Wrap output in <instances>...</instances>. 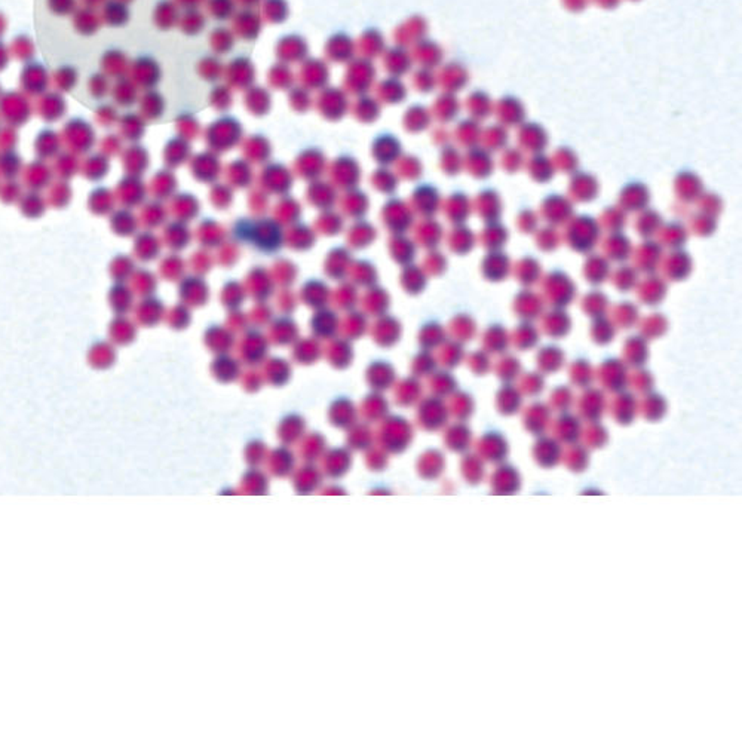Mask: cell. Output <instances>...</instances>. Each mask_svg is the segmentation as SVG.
<instances>
[{
	"mask_svg": "<svg viewBox=\"0 0 742 742\" xmlns=\"http://www.w3.org/2000/svg\"><path fill=\"white\" fill-rule=\"evenodd\" d=\"M50 85V74L37 61H28L21 72V86L28 95H42Z\"/></svg>",
	"mask_w": 742,
	"mask_h": 742,
	"instance_id": "cell-1",
	"label": "cell"
},
{
	"mask_svg": "<svg viewBox=\"0 0 742 742\" xmlns=\"http://www.w3.org/2000/svg\"><path fill=\"white\" fill-rule=\"evenodd\" d=\"M0 112L11 123H23L30 114V105L24 94L8 92L0 95Z\"/></svg>",
	"mask_w": 742,
	"mask_h": 742,
	"instance_id": "cell-2",
	"label": "cell"
},
{
	"mask_svg": "<svg viewBox=\"0 0 742 742\" xmlns=\"http://www.w3.org/2000/svg\"><path fill=\"white\" fill-rule=\"evenodd\" d=\"M496 114L500 122L506 125H518L524 121L526 110L523 103L514 95H505L497 101Z\"/></svg>",
	"mask_w": 742,
	"mask_h": 742,
	"instance_id": "cell-3",
	"label": "cell"
},
{
	"mask_svg": "<svg viewBox=\"0 0 742 742\" xmlns=\"http://www.w3.org/2000/svg\"><path fill=\"white\" fill-rule=\"evenodd\" d=\"M64 131H65L67 140H69V144H73V146L85 149V147H90L92 144L91 141L94 140V132H92L91 125L88 122L82 121L81 118H74L73 121H70L65 125Z\"/></svg>",
	"mask_w": 742,
	"mask_h": 742,
	"instance_id": "cell-4",
	"label": "cell"
},
{
	"mask_svg": "<svg viewBox=\"0 0 742 742\" xmlns=\"http://www.w3.org/2000/svg\"><path fill=\"white\" fill-rule=\"evenodd\" d=\"M469 81L468 70L464 65L459 63H450L447 64L441 73V82L442 86L450 92H456L462 88H465Z\"/></svg>",
	"mask_w": 742,
	"mask_h": 742,
	"instance_id": "cell-5",
	"label": "cell"
},
{
	"mask_svg": "<svg viewBox=\"0 0 742 742\" xmlns=\"http://www.w3.org/2000/svg\"><path fill=\"white\" fill-rule=\"evenodd\" d=\"M518 138H519V143L523 144V146L528 150H542L545 146H546V141H548V136L545 130L541 127V125L537 123H524L522 130H519V134H518Z\"/></svg>",
	"mask_w": 742,
	"mask_h": 742,
	"instance_id": "cell-6",
	"label": "cell"
},
{
	"mask_svg": "<svg viewBox=\"0 0 742 742\" xmlns=\"http://www.w3.org/2000/svg\"><path fill=\"white\" fill-rule=\"evenodd\" d=\"M74 28L83 36H92L100 28V17L91 6H86L73 12Z\"/></svg>",
	"mask_w": 742,
	"mask_h": 742,
	"instance_id": "cell-7",
	"label": "cell"
},
{
	"mask_svg": "<svg viewBox=\"0 0 742 742\" xmlns=\"http://www.w3.org/2000/svg\"><path fill=\"white\" fill-rule=\"evenodd\" d=\"M101 17L104 23L112 27L125 25L130 18V11L125 0H107L103 6Z\"/></svg>",
	"mask_w": 742,
	"mask_h": 742,
	"instance_id": "cell-8",
	"label": "cell"
},
{
	"mask_svg": "<svg viewBox=\"0 0 742 742\" xmlns=\"http://www.w3.org/2000/svg\"><path fill=\"white\" fill-rule=\"evenodd\" d=\"M39 112L46 121H56L61 118L65 112V101L61 94L56 92H45L41 97Z\"/></svg>",
	"mask_w": 742,
	"mask_h": 742,
	"instance_id": "cell-9",
	"label": "cell"
},
{
	"mask_svg": "<svg viewBox=\"0 0 742 742\" xmlns=\"http://www.w3.org/2000/svg\"><path fill=\"white\" fill-rule=\"evenodd\" d=\"M466 105L475 121H483L493 112V101H491L490 95L484 91L472 92L466 101Z\"/></svg>",
	"mask_w": 742,
	"mask_h": 742,
	"instance_id": "cell-10",
	"label": "cell"
},
{
	"mask_svg": "<svg viewBox=\"0 0 742 742\" xmlns=\"http://www.w3.org/2000/svg\"><path fill=\"white\" fill-rule=\"evenodd\" d=\"M132 73L138 83L144 86L156 85L159 79L158 65L155 61H150V59H138L132 64Z\"/></svg>",
	"mask_w": 742,
	"mask_h": 742,
	"instance_id": "cell-11",
	"label": "cell"
},
{
	"mask_svg": "<svg viewBox=\"0 0 742 742\" xmlns=\"http://www.w3.org/2000/svg\"><path fill=\"white\" fill-rule=\"evenodd\" d=\"M101 64H103L105 74L121 76L125 70V67H127V59H125L123 52L118 50H110L104 52Z\"/></svg>",
	"mask_w": 742,
	"mask_h": 742,
	"instance_id": "cell-12",
	"label": "cell"
},
{
	"mask_svg": "<svg viewBox=\"0 0 742 742\" xmlns=\"http://www.w3.org/2000/svg\"><path fill=\"white\" fill-rule=\"evenodd\" d=\"M79 81V73L73 65H61L54 73V82L61 91H72Z\"/></svg>",
	"mask_w": 742,
	"mask_h": 742,
	"instance_id": "cell-13",
	"label": "cell"
},
{
	"mask_svg": "<svg viewBox=\"0 0 742 742\" xmlns=\"http://www.w3.org/2000/svg\"><path fill=\"white\" fill-rule=\"evenodd\" d=\"M469 162H471L472 168H474L477 176L488 174V172L491 171V167H493V162H491L490 155L483 149H474V150H472L469 153Z\"/></svg>",
	"mask_w": 742,
	"mask_h": 742,
	"instance_id": "cell-14",
	"label": "cell"
},
{
	"mask_svg": "<svg viewBox=\"0 0 742 742\" xmlns=\"http://www.w3.org/2000/svg\"><path fill=\"white\" fill-rule=\"evenodd\" d=\"M437 112L438 116L444 118L442 121H450L459 112V100L451 92L444 94V97H441L437 103Z\"/></svg>",
	"mask_w": 742,
	"mask_h": 742,
	"instance_id": "cell-15",
	"label": "cell"
},
{
	"mask_svg": "<svg viewBox=\"0 0 742 742\" xmlns=\"http://www.w3.org/2000/svg\"><path fill=\"white\" fill-rule=\"evenodd\" d=\"M508 140V132L502 127V125H493L484 132V141L486 146L491 149H500L504 147Z\"/></svg>",
	"mask_w": 742,
	"mask_h": 742,
	"instance_id": "cell-16",
	"label": "cell"
},
{
	"mask_svg": "<svg viewBox=\"0 0 742 742\" xmlns=\"http://www.w3.org/2000/svg\"><path fill=\"white\" fill-rule=\"evenodd\" d=\"M88 90L92 99H103L109 92V79L105 73H94L88 81Z\"/></svg>",
	"mask_w": 742,
	"mask_h": 742,
	"instance_id": "cell-17",
	"label": "cell"
},
{
	"mask_svg": "<svg viewBox=\"0 0 742 742\" xmlns=\"http://www.w3.org/2000/svg\"><path fill=\"white\" fill-rule=\"evenodd\" d=\"M113 95H114V100H116L118 103L128 104V103H132L134 99H136V88H134L131 81L121 79L118 81L116 85H114Z\"/></svg>",
	"mask_w": 742,
	"mask_h": 742,
	"instance_id": "cell-18",
	"label": "cell"
},
{
	"mask_svg": "<svg viewBox=\"0 0 742 742\" xmlns=\"http://www.w3.org/2000/svg\"><path fill=\"white\" fill-rule=\"evenodd\" d=\"M457 131H459L460 140L465 141L466 144L477 143V140L481 136L480 127H478V123L475 122V119H468L465 122H462L460 127L457 128Z\"/></svg>",
	"mask_w": 742,
	"mask_h": 742,
	"instance_id": "cell-19",
	"label": "cell"
},
{
	"mask_svg": "<svg viewBox=\"0 0 742 742\" xmlns=\"http://www.w3.org/2000/svg\"><path fill=\"white\" fill-rule=\"evenodd\" d=\"M530 171H532V174L535 177H542L541 180H549L548 177H551L553 174V165L545 156L539 155V156H535L532 162H530Z\"/></svg>",
	"mask_w": 742,
	"mask_h": 742,
	"instance_id": "cell-20",
	"label": "cell"
},
{
	"mask_svg": "<svg viewBox=\"0 0 742 742\" xmlns=\"http://www.w3.org/2000/svg\"><path fill=\"white\" fill-rule=\"evenodd\" d=\"M46 5L52 14L60 17L72 15L76 11V0H48Z\"/></svg>",
	"mask_w": 742,
	"mask_h": 742,
	"instance_id": "cell-21",
	"label": "cell"
},
{
	"mask_svg": "<svg viewBox=\"0 0 742 742\" xmlns=\"http://www.w3.org/2000/svg\"><path fill=\"white\" fill-rule=\"evenodd\" d=\"M419 48L423 52V56H422L423 60H420L422 63H425L426 65H435L441 61V50L435 43L423 42Z\"/></svg>",
	"mask_w": 742,
	"mask_h": 742,
	"instance_id": "cell-22",
	"label": "cell"
},
{
	"mask_svg": "<svg viewBox=\"0 0 742 742\" xmlns=\"http://www.w3.org/2000/svg\"><path fill=\"white\" fill-rule=\"evenodd\" d=\"M12 51L17 56L24 59L23 61H30V56L33 55V45L28 37L21 36V37H18V39H15Z\"/></svg>",
	"mask_w": 742,
	"mask_h": 742,
	"instance_id": "cell-23",
	"label": "cell"
},
{
	"mask_svg": "<svg viewBox=\"0 0 742 742\" xmlns=\"http://www.w3.org/2000/svg\"><path fill=\"white\" fill-rule=\"evenodd\" d=\"M414 81H416L418 86L423 91H431L433 88V85H435V79H433V76L429 73V70H422V73L418 74V79H414Z\"/></svg>",
	"mask_w": 742,
	"mask_h": 742,
	"instance_id": "cell-24",
	"label": "cell"
},
{
	"mask_svg": "<svg viewBox=\"0 0 742 742\" xmlns=\"http://www.w3.org/2000/svg\"><path fill=\"white\" fill-rule=\"evenodd\" d=\"M588 0H563V5L572 12H579L585 9Z\"/></svg>",
	"mask_w": 742,
	"mask_h": 742,
	"instance_id": "cell-25",
	"label": "cell"
},
{
	"mask_svg": "<svg viewBox=\"0 0 742 742\" xmlns=\"http://www.w3.org/2000/svg\"><path fill=\"white\" fill-rule=\"evenodd\" d=\"M8 61H9L8 50H6V46L2 43V41H0V72H2L5 67L8 65Z\"/></svg>",
	"mask_w": 742,
	"mask_h": 742,
	"instance_id": "cell-26",
	"label": "cell"
},
{
	"mask_svg": "<svg viewBox=\"0 0 742 742\" xmlns=\"http://www.w3.org/2000/svg\"><path fill=\"white\" fill-rule=\"evenodd\" d=\"M594 2L597 5H600L601 8H606V9H612V8L619 5V0H594Z\"/></svg>",
	"mask_w": 742,
	"mask_h": 742,
	"instance_id": "cell-27",
	"label": "cell"
},
{
	"mask_svg": "<svg viewBox=\"0 0 742 742\" xmlns=\"http://www.w3.org/2000/svg\"><path fill=\"white\" fill-rule=\"evenodd\" d=\"M101 2H104V0H85V3L88 6H91V8L95 6L97 3H101Z\"/></svg>",
	"mask_w": 742,
	"mask_h": 742,
	"instance_id": "cell-28",
	"label": "cell"
},
{
	"mask_svg": "<svg viewBox=\"0 0 742 742\" xmlns=\"http://www.w3.org/2000/svg\"><path fill=\"white\" fill-rule=\"evenodd\" d=\"M0 95H2V90H0Z\"/></svg>",
	"mask_w": 742,
	"mask_h": 742,
	"instance_id": "cell-29",
	"label": "cell"
}]
</instances>
